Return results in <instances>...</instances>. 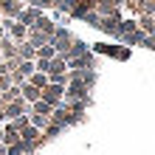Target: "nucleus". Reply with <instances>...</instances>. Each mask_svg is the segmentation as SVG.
Returning a JSON list of instances; mask_svg holds the SVG:
<instances>
[{"label": "nucleus", "mask_w": 155, "mask_h": 155, "mask_svg": "<svg viewBox=\"0 0 155 155\" xmlns=\"http://www.w3.org/2000/svg\"><path fill=\"white\" fill-rule=\"evenodd\" d=\"M74 3H76V0H57V3H54V8H59V12H65V14H68Z\"/></svg>", "instance_id": "nucleus-26"}, {"label": "nucleus", "mask_w": 155, "mask_h": 155, "mask_svg": "<svg viewBox=\"0 0 155 155\" xmlns=\"http://www.w3.org/2000/svg\"><path fill=\"white\" fill-rule=\"evenodd\" d=\"M20 12H23L20 0H0V17H3V20H17Z\"/></svg>", "instance_id": "nucleus-5"}, {"label": "nucleus", "mask_w": 155, "mask_h": 155, "mask_svg": "<svg viewBox=\"0 0 155 155\" xmlns=\"http://www.w3.org/2000/svg\"><path fill=\"white\" fill-rule=\"evenodd\" d=\"M40 99H42L45 104H51V107L62 104V102H65V85H57V82H48V85L42 87Z\"/></svg>", "instance_id": "nucleus-2"}, {"label": "nucleus", "mask_w": 155, "mask_h": 155, "mask_svg": "<svg viewBox=\"0 0 155 155\" xmlns=\"http://www.w3.org/2000/svg\"><path fill=\"white\" fill-rule=\"evenodd\" d=\"M71 42H74V34H71V31H65V28H59V25H57V31H54V37H51V45L57 48V54H65Z\"/></svg>", "instance_id": "nucleus-4"}, {"label": "nucleus", "mask_w": 155, "mask_h": 155, "mask_svg": "<svg viewBox=\"0 0 155 155\" xmlns=\"http://www.w3.org/2000/svg\"><path fill=\"white\" fill-rule=\"evenodd\" d=\"M0 144H3V127H0Z\"/></svg>", "instance_id": "nucleus-30"}, {"label": "nucleus", "mask_w": 155, "mask_h": 155, "mask_svg": "<svg viewBox=\"0 0 155 155\" xmlns=\"http://www.w3.org/2000/svg\"><path fill=\"white\" fill-rule=\"evenodd\" d=\"M28 113H37V116H51V113H54V107H51V104H45L42 99H40V102H34V104H31V110H28Z\"/></svg>", "instance_id": "nucleus-18"}, {"label": "nucleus", "mask_w": 155, "mask_h": 155, "mask_svg": "<svg viewBox=\"0 0 155 155\" xmlns=\"http://www.w3.org/2000/svg\"><path fill=\"white\" fill-rule=\"evenodd\" d=\"M141 14H155V0H138Z\"/></svg>", "instance_id": "nucleus-24"}, {"label": "nucleus", "mask_w": 155, "mask_h": 155, "mask_svg": "<svg viewBox=\"0 0 155 155\" xmlns=\"http://www.w3.org/2000/svg\"><path fill=\"white\" fill-rule=\"evenodd\" d=\"M113 3H116V6H121V3H124V0H113Z\"/></svg>", "instance_id": "nucleus-31"}, {"label": "nucleus", "mask_w": 155, "mask_h": 155, "mask_svg": "<svg viewBox=\"0 0 155 155\" xmlns=\"http://www.w3.org/2000/svg\"><path fill=\"white\" fill-rule=\"evenodd\" d=\"M65 102H82V104H90V87L82 85L79 79H71L65 85Z\"/></svg>", "instance_id": "nucleus-1"}, {"label": "nucleus", "mask_w": 155, "mask_h": 155, "mask_svg": "<svg viewBox=\"0 0 155 155\" xmlns=\"http://www.w3.org/2000/svg\"><path fill=\"white\" fill-rule=\"evenodd\" d=\"M17 59H37V48H34L28 40L17 42Z\"/></svg>", "instance_id": "nucleus-12"}, {"label": "nucleus", "mask_w": 155, "mask_h": 155, "mask_svg": "<svg viewBox=\"0 0 155 155\" xmlns=\"http://www.w3.org/2000/svg\"><path fill=\"white\" fill-rule=\"evenodd\" d=\"M28 82H31L34 87H40V90H42L45 85H48V74H40V71H34V74L28 76Z\"/></svg>", "instance_id": "nucleus-20"}, {"label": "nucleus", "mask_w": 155, "mask_h": 155, "mask_svg": "<svg viewBox=\"0 0 155 155\" xmlns=\"http://www.w3.org/2000/svg\"><path fill=\"white\" fill-rule=\"evenodd\" d=\"M28 28H37V31H42V34H48V37H54V31H57V25H54L51 20H48V17H40V20L37 23H34V25H28Z\"/></svg>", "instance_id": "nucleus-14"}, {"label": "nucleus", "mask_w": 155, "mask_h": 155, "mask_svg": "<svg viewBox=\"0 0 155 155\" xmlns=\"http://www.w3.org/2000/svg\"><path fill=\"white\" fill-rule=\"evenodd\" d=\"M96 14L99 17H113V14H121V12H118V6L113 0H96Z\"/></svg>", "instance_id": "nucleus-10"}, {"label": "nucleus", "mask_w": 155, "mask_h": 155, "mask_svg": "<svg viewBox=\"0 0 155 155\" xmlns=\"http://www.w3.org/2000/svg\"><path fill=\"white\" fill-rule=\"evenodd\" d=\"M54 3H57V0H28V6L40 8V12H45V8H54Z\"/></svg>", "instance_id": "nucleus-23"}, {"label": "nucleus", "mask_w": 155, "mask_h": 155, "mask_svg": "<svg viewBox=\"0 0 155 155\" xmlns=\"http://www.w3.org/2000/svg\"><path fill=\"white\" fill-rule=\"evenodd\" d=\"M118 25H121V14L102 17V20H99V28H102L104 34H113V37H118Z\"/></svg>", "instance_id": "nucleus-6"}, {"label": "nucleus", "mask_w": 155, "mask_h": 155, "mask_svg": "<svg viewBox=\"0 0 155 155\" xmlns=\"http://www.w3.org/2000/svg\"><path fill=\"white\" fill-rule=\"evenodd\" d=\"M0 155H6V147H3V144H0Z\"/></svg>", "instance_id": "nucleus-29"}, {"label": "nucleus", "mask_w": 155, "mask_h": 155, "mask_svg": "<svg viewBox=\"0 0 155 155\" xmlns=\"http://www.w3.org/2000/svg\"><path fill=\"white\" fill-rule=\"evenodd\" d=\"M17 57V42L12 37H0V59H14Z\"/></svg>", "instance_id": "nucleus-8"}, {"label": "nucleus", "mask_w": 155, "mask_h": 155, "mask_svg": "<svg viewBox=\"0 0 155 155\" xmlns=\"http://www.w3.org/2000/svg\"><path fill=\"white\" fill-rule=\"evenodd\" d=\"M28 116H31V124L37 127V130H45L48 121H51V116H37V113H28Z\"/></svg>", "instance_id": "nucleus-22"}, {"label": "nucleus", "mask_w": 155, "mask_h": 155, "mask_svg": "<svg viewBox=\"0 0 155 155\" xmlns=\"http://www.w3.org/2000/svg\"><path fill=\"white\" fill-rule=\"evenodd\" d=\"M40 17H42L40 8H34V6H23V12H20V17H17V20H20L23 25H34Z\"/></svg>", "instance_id": "nucleus-9"}, {"label": "nucleus", "mask_w": 155, "mask_h": 155, "mask_svg": "<svg viewBox=\"0 0 155 155\" xmlns=\"http://www.w3.org/2000/svg\"><path fill=\"white\" fill-rule=\"evenodd\" d=\"M25 40H28L34 48H40V45L51 42V37H48V34H42V31H37V28H28V37H25Z\"/></svg>", "instance_id": "nucleus-15"}, {"label": "nucleus", "mask_w": 155, "mask_h": 155, "mask_svg": "<svg viewBox=\"0 0 155 155\" xmlns=\"http://www.w3.org/2000/svg\"><path fill=\"white\" fill-rule=\"evenodd\" d=\"M54 57H57V48H54L51 42H45V45L37 48V59H54Z\"/></svg>", "instance_id": "nucleus-17"}, {"label": "nucleus", "mask_w": 155, "mask_h": 155, "mask_svg": "<svg viewBox=\"0 0 155 155\" xmlns=\"http://www.w3.org/2000/svg\"><path fill=\"white\" fill-rule=\"evenodd\" d=\"M93 48H96L99 54H107V57H116V59H127V57H130V51H127V48L118 51L116 45H102V42H99V45H93Z\"/></svg>", "instance_id": "nucleus-11"}, {"label": "nucleus", "mask_w": 155, "mask_h": 155, "mask_svg": "<svg viewBox=\"0 0 155 155\" xmlns=\"http://www.w3.org/2000/svg\"><path fill=\"white\" fill-rule=\"evenodd\" d=\"M138 28L144 31V34H152L155 31V14H138Z\"/></svg>", "instance_id": "nucleus-16"}, {"label": "nucleus", "mask_w": 155, "mask_h": 155, "mask_svg": "<svg viewBox=\"0 0 155 155\" xmlns=\"http://www.w3.org/2000/svg\"><path fill=\"white\" fill-rule=\"evenodd\" d=\"M12 124H14V130H17V133H23L25 127L31 124V116H28V113H25V116H17V118H12Z\"/></svg>", "instance_id": "nucleus-21"}, {"label": "nucleus", "mask_w": 155, "mask_h": 155, "mask_svg": "<svg viewBox=\"0 0 155 155\" xmlns=\"http://www.w3.org/2000/svg\"><path fill=\"white\" fill-rule=\"evenodd\" d=\"M31 110V104L25 102V99L20 96V99H14V102H8L6 107H3V113H6V121H12V118H17V116H25Z\"/></svg>", "instance_id": "nucleus-3"}, {"label": "nucleus", "mask_w": 155, "mask_h": 155, "mask_svg": "<svg viewBox=\"0 0 155 155\" xmlns=\"http://www.w3.org/2000/svg\"><path fill=\"white\" fill-rule=\"evenodd\" d=\"M0 37H6V25H3V20H0Z\"/></svg>", "instance_id": "nucleus-28"}, {"label": "nucleus", "mask_w": 155, "mask_h": 155, "mask_svg": "<svg viewBox=\"0 0 155 155\" xmlns=\"http://www.w3.org/2000/svg\"><path fill=\"white\" fill-rule=\"evenodd\" d=\"M12 85V79H8V74H0V93H3V90Z\"/></svg>", "instance_id": "nucleus-27"}, {"label": "nucleus", "mask_w": 155, "mask_h": 155, "mask_svg": "<svg viewBox=\"0 0 155 155\" xmlns=\"http://www.w3.org/2000/svg\"><path fill=\"white\" fill-rule=\"evenodd\" d=\"M82 20H85V23H87V25H93V28H99V20H102V17H99V14H96V12H87V14H85V17H82Z\"/></svg>", "instance_id": "nucleus-25"}, {"label": "nucleus", "mask_w": 155, "mask_h": 155, "mask_svg": "<svg viewBox=\"0 0 155 155\" xmlns=\"http://www.w3.org/2000/svg\"><path fill=\"white\" fill-rule=\"evenodd\" d=\"M40 93H42V90H40V87H34V85H31L28 79H25L23 85H20V96H23V99H25V102H28V104L40 102Z\"/></svg>", "instance_id": "nucleus-7"}, {"label": "nucleus", "mask_w": 155, "mask_h": 155, "mask_svg": "<svg viewBox=\"0 0 155 155\" xmlns=\"http://www.w3.org/2000/svg\"><path fill=\"white\" fill-rule=\"evenodd\" d=\"M20 141V133L14 130V124L8 121V124H3V147H12V144H17Z\"/></svg>", "instance_id": "nucleus-13"}, {"label": "nucleus", "mask_w": 155, "mask_h": 155, "mask_svg": "<svg viewBox=\"0 0 155 155\" xmlns=\"http://www.w3.org/2000/svg\"><path fill=\"white\" fill-rule=\"evenodd\" d=\"M62 130H65V127H62V124H57V121H48V127H45V130H42V135H45V138H57V135L62 133Z\"/></svg>", "instance_id": "nucleus-19"}]
</instances>
